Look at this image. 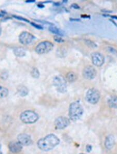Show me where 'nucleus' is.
Returning a JSON list of instances; mask_svg holds the SVG:
<instances>
[{
	"instance_id": "obj_1",
	"label": "nucleus",
	"mask_w": 117,
	"mask_h": 154,
	"mask_svg": "<svg viewBox=\"0 0 117 154\" xmlns=\"http://www.w3.org/2000/svg\"><path fill=\"white\" fill-rule=\"evenodd\" d=\"M60 142V140L54 134H49L40 139L37 143V146L43 151H49L55 148Z\"/></svg>"
},
{
	"instance_id": "obj_2",
	"label": "nucleus",
	"mask_w": 117,
	"mask_h": 154,
	"mask_svg": "<svg viewBox=\"0 0 117 154\" xmlns=\"http://www.w3.org/2000/svg\"><path fill=\"white\" fill-rule=\"evenodd\" d=\"M83 109L82 106L78 102L72 103L69 110V116L70 119L76 121L82 116Z\"/></svg>"
},
{
	"instance_id": "obj_3",
	"label": "nucleus",
	"mask_w": 117,
	"mask_h": 154,
	"mask_svg": "<svg viewBox=\"0 0 117 154\" xmlns=\"http://www.w3.org/2000/svg\"><path fill=\"white\" fill-rule=\"evenodd\" d=\"M20 120L25 123H35L39 119L37 113L31 111H26L23 112L20 116Z\"/></svg>"
},
{
	"instance_id": "obj_4",
	"label": "nucleus",
	"mask_w": 117,
	"mask_h": 154,
	"mask_svg": "<svg viewBox=\"0 0 117 154\" xmlns=\"http://www.w3.org/2000/svg\"><path fill=\"white\" fill-rule=\"evenodd\" d=\"M53 83L58 92L65 93L67 91V82L65 78L62 75L55 76L53 80Z\"/></svg>"
},
{
	"instance_id": "obj_5",
	"label": "nucleus",
	"mask_w": 117,
	"mask_h": 154,
	"mask_svg": "<svg viewBox=\"0 0 117 154\" xmlns=\"http://www.w3.org/2000/svg\"><path fill=\"white\" fill-rule=\"evenodd\" d=\"M53 44L49 41H43L39 43L35 48V51L38 54H44L51 51Z\"/></svg>"
},
{
	"instance_id": "obj_6",
	"label": "nucleus",
	"mask_w": 117,
	"mask_h": 154,
	"mask_svg": "<svg viewBox=\"0 0 117 154\" xmlns=\"http://www.w3.org/2000/svg\"><path fill=\"white\" fill-rule=\"evenodd\" d=\"M100 92L94 88L89 89L86 94V99L92 104L97 103L100 100Z\"/></svg>"
},
{
	"instance_id": "obj_7",
	"label": "nucleus",
	"mask_w": 117,
	"mask_h": 154,
	"mask_svg": "<svg viewBox=\"0 0 117 154\" xmlns=\"http://www.w3.org/2000/svg\"><path fill=\"white\" fill-rule=\"evenodd\" d=\"M96 70L92 66H87L83 70V77L86 80H91L94 79L96 77Z\"/></svg>"
},
{
	"instance_id": "obj_8",
	"label": "nucleus",
	"mask_w": 117,
	"mask_h": 154,
	"mask_svg": "<svg viewBox=\"0 0 117 154\" xmlns=\"http://www.w3.org/2000/svg\"><path fill=\"white\" fill-rule=\"evenodd\" d=\"M34 40V36L28 32H23L19 37V42L23 45L30 44Z\"/></svg>"
},
{
	"instance_id": "obj_9",
	"label": "nucleus",
	"mask_w": 117,
	"mask_h": 154,
	"mask_svg": "<svg viewBox=\"0 0 117 154\" xmlns=\"http://www.w3.org/2000/svg\"><path fill=\"white\" fill-rule=\"evenodd\" d=\"M92 61L94 66L100 67L104 64L105 58L102 54L95 52L92 54Z\"/></svg>"
},
{
	"instance_id": "obj_10",
	"label": "nucleus",
	"mask_w": 117,
	"mask_h": 154,
	"mask_svg": "<svg viewBox=\"0 0 117 154\" xmlns=\"http://www.w3.org/2000/svg\"><path fill=\"white\" fill-rule=\"evenodd\" d=\"M70 124V120L65 117H59L55 121V125L58 129H64Z\"/></svg>"
},
{
	"instance_id": "obj_11",
	"label": "nucleus",
	"mask_w": 117,
	"mask_h": 154,
	"mask_svg": "<svg viewBox=\"0 0 117 154\" xmlns=\"http://www.w3.org/2000/svg\"><path fill=\"white\" fill-rule=\"evenodd\" d=\"M17 140L23 146L30 145L32 143L31 137L26 133H21L17 137Z\"/></svg>"
},
{
	"instance_id": "obj_12",
	"label": "nucleus",
	"mask_w": 117,
	"mask_h": 154,
	"mask_svg": "<svg viewBox=\"0 0 117 154\" xmlns=\"http://www.w3.org/2000/svg\"><path fill=\"white\" fill-rule=\"evenodd\" d=\"M9 147L11 153L17 154L19 153L22 150L23 145L18 141V142L13 141L9 143Z\"/></svg>"
},
{
	"instance_id": "obj_13",
	"label": "nucleus",
	"mask_w": 117,
	"mask_h": 154,
	"mask_svg": "<svg viewBox=\"0 0 117 154\" xmlns=\"http://www.w3.org/2000/svg\"><path fill=\"white\" fill-rule=\"evenodd\" d=\"M114 137L112 135H109L107 137L105 142V145L107 149L110 150L113 148L114 145Z\"/></svg>"
},
{
	"instance_id": "obj_14",
	"label": "nucleus",
	"mask_w": 117,
	"mask_h": 154,
	"mask_svg": "<svg viewBox=\"0 0 117 154\" xmlns=\"http://www.w3.org/2000/svg\"><path fill=\"white\" fill-rule=\"evenodd\" d=\"M108 104L110 108H117V96H113L108 100Z\"/></svg>"
},
{
	"instance_id": "obj_15",
	"label": "nucleus",
	"mask_w": 117,
	"mask_h": 154,
	"mask_svg": "<svg viewBox=\"0 0 117 154\" xmlns=\"http://www.w3.org/2000/svg\"><path fill=\"white\" fill-rule=\"evenodd\" d=\"M18 93L21 97L26 96L28 94V89L27 88L23 85L19 86L17 88Z\"/></svg>"
},
{
	"instance_id": "obj_16",
	"label": "nucleus",
	"mask_w": 117,
	"mask_h": 154,
	"mask_svg": "<svg viewBox=\"0 0 117 154\" xmlns=\"http://www.w3.org/2000/svg\"><path fill=\"white\" fill-rule=\"evenodd\" d=\"M67 80L70 83L74 82L76 80H77L78 76L77 74H76L73 72H70L66 76Z\"/></svg>"
},
{
	"instance_id": "obj_17",
	"label": "nucleus",
	"mask_w": 117,
	"mask_h": 154,
	"mask_svg": "<svg viewBox=\"0 0 117 154\" xmlns=\"http://www.w3.org/2000/svg\"><path fill=\"white\" fill-rule=\"evenodd\" d=\"M49 31L59 35H63L64 32L62 31L60 29L54 26H51L49 27Z\"/></svg>"
},
{
	"instance_id": "obj_18",
	"label": "nucleus",
	"mask_w": 117,
	"mask_h": 154,
	"mask_svg": "<svg viewBox=\"0 0 117 154\" xmlns=\"http://www.w3.org/2000/svg\"><path fill=\"white\" fill-rule=\"evenodd\" d=\"M9 94V90L7 88L0 86V98H4Z\"/></svg>"
},
{
	"instance_id": "obj_19",
	"label": "nucleus",
	"mask_w": 117,
	"mask_h": 154,
	"mask_svg": "<svg viewBox=\"0 0 117 154\" xmlns=\"http://www.w3.org/2000/svg\"><path fill=\"white\" fill-rule=\"evenodd\" d=\"M14 54L18 57H23L26 54L25 51L22 48H17L14 50Z\"/></svg>"
},
{
	"instance_id": "obj_20",
	"label": "nucleus",
	"mask_w": 117,
	"mask_h": 154,
	"mask_svg": "<svg viewBox=\"0 0 117 154\" xmlns=\"http://www.w3.org/2000/svg\"><path fill=\"white\" fill-rule=\"evenodd\" d=\"M31 74L32 77H33L34 78H38V77H39V76H40V73H39V70H37V68H32L31 72Z\"/></svg>"
},
{
	"instance_id": "obj_21",
	"label": "nucleus",
	"mask_w": 117,
	"mask_h": 154,
	"mask_svg": "<svg viewBox=\"0 0 117 154\" xmlns=\"http://www.w3.org/2000/svg\"><path fill=\"white\" fill-rule=\"evenodd\" d=\"M54 38H56V39H58V40H56V42H57L58 43H60V42H63V40L61 38H60V37H54Z\"/></svg>"
},
{
	"instance_id": "obj_22",
	"label": "nucleus",
	"mask_w": 117,
	"mask_h": 154,
	"mask_svg": "<svg viewBox=\"0 0 117 154\" xmlns=\"http://www.w3.org/2000/svg\"><path fill=\"white\" fill-rule=\"evenodd\" d=\"M92 150V147L91 145H87L86 146V151L88 152H90Z\"/></svg>"
},
{
	"instance_id": "obj_23",
	"label": "nucleus",
	"mask_w": 117,
	"mask_h": 154,
	"mask_svg": "<svg viewBox=\"0 0 117 154\" xmlns=\"http://www.w3.org/2000/svg\"><path fill=\"white\" fill-rule=\"evenodd\" d=\"M0 154H2V151H1V146L0 145Z\"/></svg>"
},
{
	"instance_id": "obj_24",
	"label": "nucleus",
	"mask_w": 117,
	"mask_h": 154,
	"mask_svg": "<svg viewBox=\"0 0 117 154\" xmlns=\"http://www.w3.org/2000/svg\"><path fill=\"white\" fill-rule=\"evenodd\" d=\"M1 32H2V30H1V28L0 27V35L1 34Z\"/></svg>"
},
{
	"instance_id": "obj_25",
	"label": "nucleus",
	"mask_w": 117,
	"mask_h": 154,
	"mask_svg": "<svg viewBox=\"0 0 117 154\" xmlns=\"http://www.w3.org/2000/svg\"><path fill=\"white\" fill-rule=\"evenodd\" d=\"M0 16H1V14H0Z\"/></svg>"
},
{
	"instance_id": "obj_26",
	"label": "nucleus",
	"mask_w": 117,
	"mask_h": 154,
	"mask_svg": "<svg viewBox=\"0 0 117 154\" xmlns=\"http://www.w3.org/2000/svg\"></svg>"
}]
</instances>
